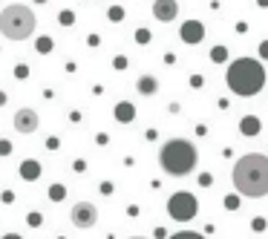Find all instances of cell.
Returning <instances> with one entry per match:
<instances>
[{
	"mask_svg": "<svg viewBox=\"0 0 268 239\" xmlns=\"http://www.w3.org/2000/svg\"><path fill=\"white\" fill-rule=\"evenodd\" d=\"M170 239H205L202 234H193V231H179V234H173Z\"/></svg>",
	"mask_w": 268,
	"mask_h": 239,
	"instance_id": "obj_17",
	"label": "cell"
},
{
	"mask_svg": "<svg viewBox=\"0 0 268 239\" xmlns=\"http://www.w3.org/2000/svg\"><path fill=\"white\" fill-rule=\"evenodd\" d=\"M228 87L234 95H257V92L266 87V66L254 58H239L228 66V75H225Z\"/></svg>",
	"mask_w": 268,
	"mask_h": 239,
	"instance_id": "obj_2",
	"label": "cell"
},
{
	"mask_svg": "<svg viewBox=\"0 0 268 239\" xmlns=\"http://www.w3.org/2000/svg\"><path fill=\"white\" fill-rule=\"evenodd\" d=\"M263 55L268 58V43H263Z\"/></svg>",
	"mask_w": 268,
	"mask_h": 239,
	"instance_id": "obj_24",
	"label": "cell"
},
{
	"mask_svg": "<svg viewBox=\"0 0 268 239\" xmlns=\"http://www.w3.org/2000/svg\"><path fill=\"white\" fill-rule=\"evenodd\" d=\"M41 3H43V0H41Z\"/></svg>",
	"mask_w": 268,
	"mask_h": 239,
	"instance_id": "obj_26",
	"label": "cell"
},
{
	"mask_svg": "<svg viewBox=\"0 0 268 239\" xmlns=\"http://www.w3.org/2000/svg\"><path fill=\"white\" fill-rule=\"evenodd\" d=\"M225 208H228V210H237L239 208V199H237V196H228V199H225Z\"/></svg>",
	"mask_w": 268,
	"mask_h": 239,
	"instance_id": "obj_19",
	"label": "cell"
},
{
	"mask_svg": "<svg viewBox=\"0 0 268 239\" xmlns=\"http://www.w3.org/2000/svg\"><path fill=\"white\" fill-rule=\"evenodd\" d=\"M38 124H41V119H38V113L29 110V107H23V110L15 113V130L18 133H35Z\"/></svg>",
	"mask_w": 268,
	"mask_h": 239,
	"instance_id": "obj_7",
	"label": "cell"
},
{
	"mask_svg": "<svg viewBox=\"0 0 268 239\" xmlns=\"http://www.w3.org/2000/svg\"><path fill=\"white\" fill-rule=\"evenodd\" d=\"M139 92H144V95H153V92H156V78H153V75H144V78H139Z\"/></svg>",
	"mask_w": 268,
	"mask_h": 239,
	"instance_id": "obj_12",
	"label": "cell"
},
{
	"mask_svg": "<svg viewBox=\"0 0 268 239\" xmlns=\"http://www.w3.org/2000/svg\"><path fill=\"white\" fill-rule=\"evenodd\" d=\"M196 210H199V205H196V196H193V193H182V190H179V193L170 196V202H167V213H170L173 219H179V222L193 219Z\"/></svg>",
	"mask_w": 268,
	"mask_h": 239,
	"instance_id": "obj_5",
	"label": "cell"
},
{
	"mask_svg": "<svg viewBox=\"0 0 268 239\" xmlns=\"http://www.w3.org/2000/svg\"><path fill=\"white\" fill-rule=\"evenodd\" d=\"M159 161H162V167H165L170 176H187V173L196 167L199 153H196V147H193L190 141H185V139H170V141L162 144Z\"/></svg>",
	"mask_w": 268,
	"mask_h": 239,
	"instance_id": "obj_3",
	"label": "cell"
},
{
	"mask_svg": "<svg viewBox=\"0 0 268 239\" xmlns=\"http://www.w3.org/2000/svg\"><path fill=\"white\" fill-rule=\"evenodd\" d=\"M29 225H32V228H38V225H41V216H38V213H32V216H29Z\"/></svg>",
	"mask_w": 268,
	"mask_h": 239,
	"instance_id": "obj_20",
	"label": "cell"
},
{
	"mask_svg": "<svg viewBox=\"0 0 268 239\" xmlns=\"http://www.w3.org/2000/svg\"><path fill=\"white\" fill-rule=\"evenodd\" d=\"M38 173H41V167H38L35 161H23V164H21V176H23V179L35 181L38 179Z\"/></svg>",
	"mask_w": 268,
	"mask_h": 239,
	"instance_id": "obj_11",
	"label": "cell"
},
{
	"mask_svg": "<svg viewBox=\"0 0 268 239\" xmlns=\"http://www.w3.org/2000/svg\"><path fill=\"white\" fill-rule=\"evenodd\" d=\"M69 216H72V225L81 228V231H87V228H92L98 222V210H95L92 202H75Z\"/></svg>",
	"mask_w": 268,
	"mask_h": 239,
	"instance_id": "obj_6",
	"label": "cell"
},
{
	"mask_svg": "<svg viewBox=\"0 0 268 239\" xmlns=\"http://www.w3.org/2000/svg\"><path fill=\"white\" fill-rule=\"evenodd\" d=\"M52 46H55L52 38H41V40H38V52H52Z\"/></svg>",
	"mask_w": 268,
	"mask_h": 239,
	"instance_id": "obj_16",
	"label": "cell"
},
{
	"mask_svg": "<svg viewBox=\"0 0 268 239\" xmlns=\"http://www.w3.org/2000/svg\"><path fill=\"white\" fill-rule=\"evenodd\" d=\"M9 153V141H0V156H6Z\"/></svg>",
	"mask_w": 268,
	"mask_h": 239,
	"instance_id": "obj_22",
	"label": "cell"
},
{
	"mask_svg": "<svg viewBox=\"0 0 268 239\" xmlns=\"http://www.w3.org/2000/svg\"><path fill=\"white\" fill-rule=\"evenodd\" d=\"M116 119L119 121H130L133 119V104H127V101L119 104V107H116Z\"/></svg>",
	"mask_w": 268,
	"mask_h": 239,
	"instance_id": "obj_13",
	"label": "cell"
},
{
	"mask_svg": "<svg viewBox=\"0 0 268 239\" xmlns=\"http://www.w3.org/2000/svg\"><path fill=\"white\" fill-rule=\"evenodd\" d=\"M61 23H63V26H72V23H75V12H72V9H63V12H61Z\"/></svg>",
	"mask_w": 268,
	"mask_h": 239,
	"instance_id": "obj_15",
	"label": "cell"
},
{
	"mask_svg": "<svg viewBox=\"0 0 268 239\" xmlns=\"http://www.w3.org/2000/svg\"><path fill=\"white\" fill-rule=\"evenodd\" d=\"M35 26H38V18L23 3H12V6H6L0 12V35L9 38V40H26V38H32Z\"/></svg>",
	"mask_w": 268,
	"mask_h": 239,
	"instance_id": "obj_4",
	"label": "cell"
},
{
	"mask_svg": "<svg viewBox=\"0 0 268 239\" xmlns=\"http://www.w3.org/2000/svg\"><path fill=\"white\" fill-rule=\"evenodd\" d=\"M136 40H139V43H147V40H150V32L147 29H139V32H136Z\"/></svg>",
	"mask_w": 268,
	"mask_h": 239,
	"instance_id": "obj_18",
	"label": "cell"
},
{
	"mask_svg": "<svg viewBox=\"0 0 268 239\" xmlns=\"http://www.w3.org/2000/svg\"><path fill=\"white\" fill-rule=\"evenodd\" d=\"M52 196H55V202H61V196H63V187H52Z\"/></svg>",
	"mask_w": 268,
	"mask_h": 239,
	"instance_id": "obj_21",
	"label": "cell"
},
{
	"mask_svg": "<svg viewBox=\"0 0 268 239\" xmlns=\"http://www.w3.org/2000/svg\"><path fill=\"white\" fill-rule=\"evenodd\" d=\"M107 18H110L113 23H119V20H124V9H121V6H113V9L107 12Z\"/></svg>",
	"mask_w": 268,
	"mask_h": 239,
	"instance_id": "obj_14",
	"label": "cell"
},
{
	"mask_svg": "<svg viewBox=\"0 0 268 239\" xmlns=\"http://www.w3.org/2000/svg\"><path fill=\"white\" fill-rule=\"evenodd\" d=\"M179 15V3L176 0H156L153 3V18L162 20V23H170Z\"/></svg>",
	"mask_w": 268,
	"mask_h": 239,
	"instance_id": "obj_8",
	"label": "cell"
},
{
	"mask_svg": "<svg viewBox=\"0 0 268 239\" xmlns=\"http://www.w3.org/2000/svg\"><path fill=\"white\" fill-rule=\"evenodd\" d=\"M234 187L242 196H266L268 193V156L248 153L234 164Z\"/></svg>",
	"mask_w": 268,
	"mask_h": 239,
	"instance_id": "obj_1",
	"label": "cell"
},
{
	"mask_svg": "<svg viewBox=\"0 0 268 239\" xmlns=\"http://www.w3.org/2000/svg\"><path fill=\"white\" fill-rule=\"evenodd\" d=\"M3 239H21V237H18V234H6Z\"/></svg>",
	"mask_w": 268,
	"mask_h": 239,
	"instance_id": "obj_23",
	"label": "cell"
},
{
	"mask_svg": "<svg viewBox=\"0 0 268 239\" xmlns=\"http://www.w3.org/2000/svg\"><path fill=\"white\" fill-rule=\"evenodd\" d=\"M239 133H242V136H257V133H260V119L245 116V119L239 121Z\"/></svg>",
	"mask_w": 268,
	"mask_h": 239,
	"instance_id": "obj_10",
	"label": "cell"
},
{
	"mask_svg": "<svg viewBox=\"0 0 268 239\" xmlns=\"http://www.w3.org/2000/svg\"><path fill=\"white\" fill-rule=\"evenodd\" d=\"M130 239H147V237H130Z\"/></svg>",
	"mask_w": 268,
	"mask_h": 239,
	"instance_id": "obj_25",
	"label": "cell"
},
{
	"mask_svg": "<svg viewBox=\"0 0 268 239\" xmlns=\"http://www.w3.org/2000/svg\"><path fill=\"white\" fill-rule=\"evenodd\" d=\"M202 35H205V29H202V23H196V20H187V23L182 26V38H185L187 43H199Z\"/></svg>",
	"mask_w": 268,
	"mask_h": 239,
	"instance_id": "obj_9",
	"label": "cell"
}]
</instances>
